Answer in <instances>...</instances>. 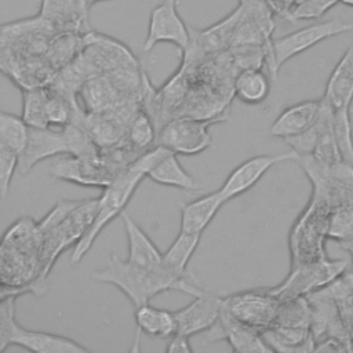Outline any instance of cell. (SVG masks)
Wrapping results in <instances>:
<instances>
[{
  "mask_svg": "<svg viewBox=\"0 0 353 353\" xmlns=\"http://www.w3.org/2000/svg\"><path fill=\"white\" fill-rule=\"evenodd\" d=\"M62 154H70V148L63 128L61 131H52L50 127H30L28 143L19 154L18 171L25 175L37 163Z\"/></svg>",
  "mask_w": 353,
  "mask_h": 353,
  "instance_id": "e0dca14e",
  "label": "cell"
},
{
  "mask_svg": "<svg viewBox=\"0 0 353 353\" xmlns=\"http://www.w3.org/2000/svg\"><path fill=\"white\" fill-rule=\"evenodd\" d=\"M159 43H172L182 52L190 47V30L178 14V0H163L150 12L143 52Z\"/></svg>",
  "mask_w": 353,
  "mask_h": 353,
  "instance_id": "7c38bea8",
  "label": "cell"
},
{
  "mask_svg": "<svg viewBox=\"0 0 353 353\" xmlns=\"http://www.w3.org/2000/svg\"><path fill=\"white\" fill-rule=\"evenodd\" d=\"M236 97L250 105L263 102L270 91L268 76L259 68H244L234 79Z\"/></svg>",
  "mask_w": 353,
  "mask_h": 353,
  "instance_id": "484cf974",
  "label": "cell"
},
{
  "mask_svg": "<svg viewBox=\"0 0 353 353\" xmlns=\"http://www.w3.org/2000/svg\"><path fill=\"white\" fill-rule=\"evenodd\" d=\"M350 29H353L352 23H347L339 18H334L327 22L305 26L287 36L276 39L274 41H272V51H273V65L270 69L272 77H276L279 69L292 57L309 50L310 47L319 44L320 41L328 37L338 36L341 33L349 32Z\"/></svg>",
  "mask_w": 353,
  "mask_h": 353,
  "instance_id": "9c48e42d",
  "label": "cell"
},
{
  "mask_svg": "<svg viewBox=\"0 0 353 353\" xmlns=\"http://www.w3.org/2000/svg\"><path fill=\"white\" fill-rule=\"evenodd\" d=\"M334 134L342 159L353 164V135L349 110L334 112Z\"/></svg>",
  "mask_w": 353,
  "mask_h": 353,
  "instance_id": "d6a6232c",
  "label": "cell"
},
{
  "mask_svg": "<svg viewBox=\"0 0 353 353\" xmlns=\"http://www.w3.org/2000/svg\"><path fill=\"white\" fill-rule=\"evenodd\" d=\"M134 164L145 172L146 178L159 185L186 192H196L201 188L194 176L182 167L176 153L163 145L156 143L154 148L143 152L135 159Z\"/></svg>",
  "mask_w": 353,
  "mask_h": 353,
  "instance_id": "30bf717a",
  "label": "cell"
},
{
  "mask_svg": "<svg viewBox=\"0 0 353 353\" xmlns=\"http://www.w3.org/2000/svg\"><path fill=\"white\" fill-rule=\"evenodd\" d=\"M321 109V98L303 101L285 108L270 125V135L288 139L305 132L317 119Z\"/></svg>",
  "mask_w": 353,
  "mask_h": 353,
  "instance_id": "44dd1931",
  "label": "cell"
},
{
  "mask_svg": "<svg viewBox=\"0 0 353 353\" xmlns=\"http://www.w3.org/2000/svg\"><path fill=\"white\" fill-rule=\"evenodd\" d=\"M29 128L22 116L0 112V145L21 154L28 143Z\"/></svg>",
  "mask_w": 353,
  "mask_h": 353,
  "instance_id": "f1b7e54d",
  "label": "cell"
},
{
  "mask_svg": "<svg viewBox=\"0 0 353 353\" xmlns=\"http://www.w3.org/2000/svg\"><path fill=\"white\" fill-rule=\"evenodd\" d=\"M200 240L201 234L179 232L167 251L163 252V268L175 277H188V265Z\"/></svg>",
  "mask_w": 353,
  "mask_h": 353,
  "instance_id": "d4e9b609",
  "label": "cell"
},
{
  "mask_svg": "<svg viewBox=\"0 0 353 353\" xmlns=\"http://www.w3.org/2000/svg\"><path fill=\"white\" fill-rule=\"evenodd\" d=\"M18 296L1 298L0 303V352L10 345L22 346L36 353H84L87 347L79 342L44 331L28 330L15 320V299Z\"/></svg>",
  "mask_w": 353,
  "mask_h": 353,
  "instance_id": "277c9868",
  "label": "cell"
},
{
  "mask_svg": "<svg viewBox=\"0 0 353 353\" xmlns=\"http://www.w3.org/2000/svg\"><path fill=\"white\" fill-rule=\"evenodd\" d=\"M222 306L223 296L201 288L190 303L174 312L178 321V334L192 336L199 332H207L218 321Z\"/></svg>",
  "mask_w": 353,
  "mask_h": 353,
  "instance_id": "2e32d148",
  "label": "cell"
},
{
  "mask_svg": "<svg viewBox=\"0 0 353 353\" xmlns=\"http://www.w3.org/2000/svg\"><path fill=\"white\" fill-rule=\"evenodd\" d=\"M22 119L29 127H50L46 117V103L48 98V88L29 87L22 88Z\"/></svg>",
  "mask_w": 353,
  "mask_h": 353,
  "instance_id": "f546056e",
  "label": "cell"
},
{
  "mask_svg": "<svg viewBox=\"0 0 353 353\" xmlns=\"http://www.w3.org/2000/svg\"><path fill=\"white\" fill-rule=\"evenodd\" d=\"M347 269L346 259L321 258L316 261L294 265L288 277L277 287L269 288L280 301H287L307 294L327 285L336 276Z\"/></svg>",
  "mask_w": 353,
  "mask_h": 353,
  "instance_id": "8992f818",
  "label": "cell"
},
{
  "mask_svg": "<svg viewBox=\"0 0 353 353\" xmlns=\"http://www.w3.org/2000/svg\"><path fill=\"white\" fill-rule=\"evenodd\" d=\"M87 7V0H43L40 15L48 23H70L80 21Z\"/></svg>",
  "mask_w": 353,
  "mask_h": 353,
  "instance_id": "83f0119b",
  "label": "cell"
},
{
  "mask_svg": "<svg viewBox=\"0 0 353 353\" xmlns=\"http://www.w3.org/2000/svg\"><path fill=\"white\" fill-rule=\"evenodd\" d=\"M341 3H343L345 6H350V7H353V0H341Z\"/></svg>",
  "mask_w": 353,
  "mask_h": 353,
  "instance_id": "b9f144b4",
  "label": "cell"
},
{
  "mask_svg": "<svg viewBox=\"0 0 353 353\" xmlns=\"http://www.w3.org/2000/svg\"><path fill=\"white\" fill-rule=\"evenodd\" d=\"M145 172L134 164V161L127 165L106 188L102 189L101 196L98 197V207L95 218L85 232V234L80 239V241L73 247L70 255V263H79L85 254L91 250L94 241L99 236V233L119 215L125 211V207L131 197L134 196L138 185L145 178Z\"/></svg>",
  "mask_w": 353,
  "mask_h": 353,
  "instance_id": "7a4b0ae2",
  "label": "cell"
},
{
  "mask_svg": "<svg viewBox=\"0 0 353 353\" xmlns=\"http://www.w3.org/2000/svg\"><path fill=\"white\" fill-rule=\"evenodd\" d=\"M314 352H327V353H347L353 352V347L347 346L345 342L336 338H324L316 342Z\"/></svg>",
  "mask_w": 353,
  "mask_h": 353,
  "instance_id": "74e56055",
  "label": "cell"
},
{
  "mask_svg": "<svg viewBox=\"0 0 353 353\" xmlns=\"http://www.w3.org/2000/svg\"><path fill=\"white\" fill-rule=\"evenodd\" d=\"M296 163L307 175L313 193L324 197L332 210L353 205V164L345 160L332 165L320 163L312 154H299Z\"/></svg>",
  "mask_w": 353,
  "mask_h": 353,
  "instance_id": "5b68a950",
  "label": "cell"
},
{
  "mask_svg": "<svg viewBox=\"0 0 353 353\" xmlns=\"http://www.w3.org/2000/svg\"><path fill=\"white\" fill-rule=\"evenodd\" d=\"M241 15H243V8L240 6L232 15L225 18L222 22H218L216 25L211 26L210 29L199 33L197 40H199L200 47L204 51L212 52V51H219L228 43H232L236 29L240 23Z\"/></svg>",
  "mask_w": 353,
  "mask_h": 353,
  "instance_id": "4316f807",
  "label": "cell"
},
{
  "mask_svg": "<svg viewBox=\"0 0 353 353\" xmlns=\"http://www.w3.org/2000/svg\"><path fill=\"white\" fill-rule=\"evenodd\" d=\"M135 324L137 334L130 349L131 352L139 350V338L142 334L170 339L178 332V321L175 313L165 309L153 307L150 303L135 307Z\"/></svg>",
  "mask_w": 353,
  "mask_h": 353,
  "instance_id": "7402d4cb",
  "label": "cell"
},
{
  "mask_svg": "<svg viewBox=\"0 0 353 353\" xmlns=\"http://www.w3.org/2000/svg\"><path fill=\"white\" fill-rule=\"evenodd\" d=\"M79 92L84 101L85 112H103L135 101V97L121 88L109 73L90 77L83 83Z\"/></svg>",
  "mask_w": 353,
  "mask_h": 353,
  "instance_id": "ac0fdd59",
  "label": "cell"
},
{
  "mask_svg": "<svg viewBox=\"0 0 353 353\" xmlns=\"http://www.w3.org/2000/svg\"><path fill=\"white\" fill-rule=\"evenodd\" d=\"M137 101L103 112H85V128L101 150L113 148L127 137L128 125L138 112Z\"/></svg>",
  "mask_w": 353,
  "mask_h": 353,
  "instance_id": "4fadbf2b",
  "label": "cell"
},
{
  "mask_svg": "<svg viewBox=\"0 0 353 353\" xmlns=\"http://www.w3.org/2000/svg\"><path fill=\"white\" fill-rule=\"evenodd\" d=\"M226 116L208 119L178 117L165 123L157 134V145H163L176 154L194 156L205 150L211 143L210 127L223 121Z\"/></svg>",
  "mask_w": 353,
  "mask_h": 353,
  "instance_id": "ba28073f",
  "label": "cell"
},
{
  "mask_svg": "<svg viewBox=\"0 0 353 353\" xmlns=\"http://www.w3.org/2000/svg\"><path fill=\"white\" fill-rule=\"evenodd\" d=\"M223 204H226V201L223 200L219 189L183 204L181 207L179 232L203 234Z\"/></svg>",
  "mask_w": 353,
  "mask_h": 353,
  "instance_id": "603a6c76",
  "label": "cell"
},
{
  "mask_svg": "<svg viewBox=\"0 0 353 353\" xmlns=\"http://www.w3.org/2000/svg\"><path fill=\"white\" fill-rule=\"evenodd\" d=\"M263 341L279 353L314 352L316 341L310 328L272 325L261 331Z\"/></svg>",
  "mask_w": 353,
  "mask_h": 353,
  "instance_id": "cb8c5ba5",
  "label": "cell"
},
{
  "mask_svg": "<svg viewBox=\"0 0 353 353\" xmlns=\"http://www.w3.org/2000/svg\"><path fill=\"white\" fill-rule=\"evenodd\" d=\"M123 170L102 153L73 156L62 154L51 164L50 174L61 181L94 188H106Z\"/></svg>",
  "mask_w": 353,
  "mask_h": 353,
  "instance_id": "52a82bcc",
  "label": "cell"
},
{
  "mask_svg": "<svg viewBox=\"0 0 353 353\" xmlns=\"http://www.w3.org/2000/svg\"><path fill=\"white\" fill-rule=\"evenodd\" d=\"M349 332H350V338H352V341H353V324L349 327Z\"/></svg>",
  "mask_w": 353,
  "mask_h": 353,
  "instance_id": "ee69618b",
  "label": "cell"
},
{
  "mask_svg": "<svg viewBox=\"0 0 353 353\" xmlns=\"http://www.w3.org/2000/svg\"><path fill=\"white\" fill-rule=\"evenodd\" d=\"M323 101L334 110H349L353 101V44L343 52L331 72Z\"/></svg>",
  "mask_w": 353,
  "mask_h": 353,
  "instance_id": "d6986e66",
  "label": "cell"
},
{
  "mask_svg": "<svg viewBox=\"0 0 353 353\" xmlns=\"http://www.w3.org/2000/svg\"><path fill=\"white\" fill-rule=\"evenodd\" d=\"M338 245L350 254V269L353 270V239L352 240H343L338 241Z\"/></svg>",
  "mask_w": 353,
  "mask_h": 353,
  "instance_id": "60d3db41",
  "label": "cell"
},
{
  "mask_svg": "<svg viewBox=\"0 0 353 353\" xmlns=\"http://www.w3.org/2000/svg\"><path fill=\"white\" fill-rule=\"evenodd\" d=\"M314 292L328 299H332L336 303L353 296V270L346 269L327 285L316 290Z\"/></svg>",
  "mask_w": 353,
  "mask_h": 353,
  "instance_id": "d590c367",
  "label": "cell"
},
{
  "mask_svg": "<svg viewBox=\"0 0 353 353\" xmlns=\"http://www.w3.org/2000/svg\"><path fill=\"white\" fill-rule=\"evenodd\" d=\"M280 302L269 288L247 290L223 296L225 309L234 319L259 332L273 325Z\"/></svg>",
  "mask_w": 353,
  "mask_h": 353,
  "instance_id": "8fae6325",
  "label": "cell"
},
{
  "mask_svg": "<svg viewBox=\"0 0 353 353\" xmlns=\"http://www.w3.org/2000/svg\"><path fill=\"white\" fill-rule=\"evenodd\" d=\"M312 306L307 296L281 301L273 325L310 328Z\"/></svg>",
  "mask_w": 353,
  "mask_h": 353,
  "instance_id": "1f68e13d",
  "label": "cell"
},
{
  "mask_svg": "<svg viewBox=\"0 0 353 353\" xmlns=\"http://www.w3.org/2000/svg\"><path fill=\"white\" fill-rule=\"evenodd\" d=\"M298 157L295 150H290L280 154H258L244 160L230 171L219 188L223 200L228 203L241 196L254 188L272 167L284 161H296Z\"/></svg>",
  "mask_w": 353,
  "mask_h": 353,
  "instance_id": "5bb4252c",
  "label": "cell"
},
{
  "mask_svg": "<svg viewBox=\"0 0 353 353\" xmlns=\"http://www.w3.org/2000/svg\"><path fill=\"white\" fill-rule=\"evenodd\" d=\"M338 0H295L287 21H307L323 17L330 8H332Z\"/></svg>",
  "mask_w": 353,
  "mask_h": 353,
  "instance_id": "e575fe53",
  "label": "cell"
},
{
  "mask_svg": "<svg viewBox=\"0 0 353 353\" xmlns=\"http://www.w3.org/2000/svg\"><path fill=\"white\" fill-rule=\"evenodd\" d=\"M124 223V230L127 236L128 256L127 259L143 269L159 270L163 268V252L156 247L152 239L146 232L128 215L127 211H123L120 215Z\"/></svg>",
  "mask_w": 353,
  "mask_h": 353,
  "instance_id": "ffe728a7",
  "label": "cell"
},
{
  "mask_svg": "<svg viewBox=\"0 0 353 353\" xmlns=\"http://www.w3.org/2000/svg\"><path fill=\"white\" fill-rule=\"evenodd\" d=\"M159 130L150 117V114L145 110H138L127 130V142L139 153H143L148 148L157 142Z\"/></svg>",
  "mask_w": 353,
  "mask_h": 353,
  "instance_id": "4dcf8cb0",
  "label": "cell"
},
{
  "mask_svg": "<svg viewBox=\"0 0 353 353\" xmlns=\"http://www.w3.org/2000/svg\"><path fill=\"white\" fill-rule=\"evenodd\" d=\"M207 334L208 342L225 339L236 353H273L258 330L234 319L225 306H222L218 321Z\"/></svg>",
  "mask_w": 353,
  "mask_h": 353,
  "instance_id": "9a60e30c",
  "label": "cell"
},
{
  "mask_svg": "<svg viewBox=\"0 0 353 353\" xmlns=\"http://www.w3.org/2000/svg\"><path fill=\"white\" fill-rule=\"evenodd\" d=\"M331 211L332 207L328 200L312 193L310 203L291 230L292 266L327 256L324 243L328 239Z\"/></svg>",
  "mask_w": 353,
  "mask_h": 353,
  "instance_id": "3957f363",
  "label": "cell"
},
{
  "mask_svg": "<svg viewBox=\"0 0 353 353\" xmlns=\"http://www.w3.org/2000/svg\"><path fill=\"white\" fill-rule=\"evenodd\" d=\"M338 306H339L341 314H342V317H343V320H345V323L349 328L353 324V296L338 302Z\"/></svg>",
  "mask_w": 353,
  "mask_h": 353,
  "instance_id": "ab89813d",
  "label": "cell"
},
{
  "mask_svg": "<svg viewBox=\"0 0 353 353\" xmlns=\"http://www.w3.org/2000/svg\"><path fill=\"white\" fill-rule=\"evenodd\" d=\"M19 154L0 145V196L7 197L15 170H18Z\"/></svg>",
  "mask_w": 353,
  "mask_h": 353,
  "instance_id": "8d00e7d4",
  "label": "cell"
},
{
  "mask_svg": "<svg viewBox=\"0 0 353 353\" xmlns=\"http://www.w3.org/2000/svg\"><path fill=\"white\" fill-rule=\"evenodd\" d=\"M189 338L190 336H186L183 334H175L170 338L168 343H167V347H165V352L167 353H192L193 349L190 346V342H189Z\"/></svg>",
  "mask_w": 353,
  "mask_h": 353,
  "instance_id": "f35d334b",
  "label": "cell"
},
{
  "mask_svg": "<svg viewBox=\"0 0 353 353\" xmlns=\"http://www.w3.org/2000/svg\"><path fill=\"white\" fill-rule=\"evenodd\" d=\"M328 237L336 241L353 239V205H343L331 211Z\"/></svg>",
  "mask_w": 353,
  "mask_h": 353,
  "instance_id": "836d02e7",
  "label": "cell"
},
{
  "mask_svg": "<svg viewBox=\"0 0 353 353\" xmlns=\"http://www.w3.org/2000/svg\"><path fill=\"white\" fill-rule=\"evenodd\" d=\"M98 1H102V0H87V4H88V7H90V6H92V4L98 3Z\"/></svg>",
  "mask_w": 353,
  "mask_h": 353,
  "instance_id": "7bdbcfd3",
  "label": "cell"
},
{
  "mask_svg": "<svg viewBox=\"0 0 353 353\" xmlns=\"http://www.w3.org/2000/svg\"><path fill=\"white\" fill-rule=\"evenodd\" d=\"M92 280L114 285L120 290L134 307L149 303L150 299L164 291H181L194 295L199 285L193 284L188 277H175L164 268L159 270H148L121 259L116 254L108 259L102 269L92 272Z\"/></svg>",
  "mask_w": 353,
  "mask_h": 353,
  "instance_id": "6da1fadb",
  "label": "cell"
},
{
  "mask_svg": "<svg viewBox=\"0 0 353 353\" xmlns=\"http://www.w3.org/2000/svg\"><path fill=\"white\" fill-rule=\"evenodd\" d=\"M338 1H341V0H338Z\"/></svg>",
  "mask_w": 353,
  "mask_h": 353,
  "instance_id": "f6af8a7d",
  "label": "cell"
}]
</instances>
